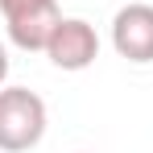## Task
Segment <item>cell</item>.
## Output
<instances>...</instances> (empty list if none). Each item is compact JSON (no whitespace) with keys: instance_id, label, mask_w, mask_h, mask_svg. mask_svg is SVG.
I'll list each match as a JSON object with an SVG mask.
<instances>
[{"instance_id":"cell-1","label":"cell","mask_w":153,"mask_h":153,"mask_svg":"<svg viewBox=\"0 0 153 153\" xmlns=\"http://www.w3.org/2000/svg\"><path fill=\"white\" fill-rule=\"evenodd\" d=\"M46 137V100L29 87H0V153H29Z\"/></svg>"},{"instance_id":"cell-5","label":"cell","mask_w":153,"mask_h":153,"mask_svg":"<svg viewBox=\"0 0 153 153\" xmlns=\"http://www.w3.org/2000/svg\"><path fill=\"white\" fill-rule=\"evenodd\" d=\"M4 79H8V50H4V42H0V87H4Z\"/></svg>"},{"instance_id":"cell-4","label":"cell","mask_w":153,"mask_h":153,"mask_svg":"<svg viewBox=\"0 0 153 153\" xmlns=\"http://www.w3.org/2000/svg\"><path fill=\"white\" fill-rule=\"evenodd\" d=\"M112 50L124 62H153V4H124L112 17Z\"/></svg>"},{"instance_id":"cell-2","label":"cell","mask_w":153,"mask_h":153,"mask_svg":"<svg viewBox=\"0 0 153 153\" xmlns=\"http://www.w3.org/2000/svg\"><path fill=\"white\" fill-rule=\"evenodd\" d=\"M0 13H4V29H8V42L17 50H42L46 54V42L50 33L62 21V8L58 0H0Z\"/></svg>"},{"instance_id":"cell-3","label":"cell","mask_w":153,"mask_h":153,"mask_svg":"<svg viewBox=\"0 0 153 153\" xmlns=\"http://www.w3.org/2000/svg\"><path fill=\"white\" fill-rule=\"evenodd\" d=\"M46 58H50L58 71H87L100 58L95 25H87L83 17H62L58 29L50 33V42H46Z\"/></svg>"}]
</instances>
